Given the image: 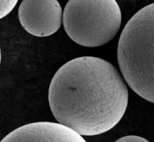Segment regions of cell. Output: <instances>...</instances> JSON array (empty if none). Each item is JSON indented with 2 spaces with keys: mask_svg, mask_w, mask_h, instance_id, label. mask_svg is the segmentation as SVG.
<instances>
[{
  "mask_svg": "<svg viewBox=\"0 0 154 142\" xmlns=\"http://www.w3.org/2000/svg\"><path fill=\"white\" fill-rule=\"evenodd\" d=\"M115 142H150L147 139L137 135H128L121 137Z\"/></svg>",
  "mask_w": 154,
  "mask_h": 142,
  "instance_id": "52a82bcc",
  "label": "cell"
},
{
  "mask_svg": "<svg viewBox=\"0 0 154 142\" xmlns=\"http://www.w3.org/2000/svg\"><path fill=\"white\" fill-rule=\"evenodd\" d=\"M129 93L117 68L104 59L80 57L57 70L48 92L58 123L81 136L103 134L123 118Z\"/></svg>",
  "mask_w": 154,
  "mask_h": 142,
  "instance_id": "6da1fadb",
  "label": "cell"
},
{
  "mask_svg": "<svg viewBox=\"0 0 154 142\" xmlns=\"http://www.w3.org/2000/svg\"><path fill=\"white\" fill-rule=\"evenodd\" d=\"M121 19L114 0H71L65 7L63 22L71 39L93 48L108 43L117 35Z\"/></svg>",
  "mask_w": 154,
  "mask_h": 142,
  "instance_id": "3957f363",
  "label": "cell"
},
{
  "mask_svg": "<svg viewBox=\"0 0 154 142\" xmlns=\"http://www.w3.org/2000/svg\"><path fill=\"white\" fill-rule=\"evenodd\" d=\"M17 1H1V18L10 13Z\"/></svg>",
  "mask_w": 154,
  "mask_h": 142,
  "instance_id": "8992f818",
  "label": "cell"
},
{
  "mask_svg": "<svg viewBox=\"0 0 154 142\" xmlns=\"http://www.w3.org/2000/svg\"><path fill=\"white\" fill-rule=\"evenodd\" d=\"M117 59L129 87L154 104V3L138 11L125 26Z\"/></svg>",
  "mask_w": 154,
  "mask_h": 142,
  "instance_id": "7a4b0ae2",
  "label": "cell"
},
{
  "mask_svg": "<svg viewBox=\"0 0 154 142\" xmlns=\"http://www.w3.org/2000/svg\"><path fill=\"white\" fill-rule=\"evenodd\" d=\"M1 142H87L69 127L51 122L26 124L9 133Z\"/></svg>",
  "mask_w": 154,
  "mask_h": 142,
  "instance_id": "5b68a950",
  "label": "cell"
},
{
  "mask_svg": "<svg viewBox=\"0 0 154 142\" xmlns=\"http://www.w3.org/2000/svg\"><path fill=\"white\" fill-rule=\"evenodd\" d=\"M18 18L29 33L38 37H46L60 29L63 14L57 0H24L20 5Z\"/></svg>",
  "mask_w": 154,
  "mask_h": 142,
  "instance_id": "277c9868",
  "label": "cell"
}]
</instances>
